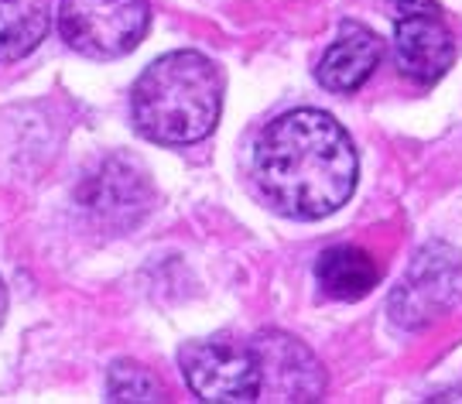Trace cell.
I'll list each match as a JSON object with an SVG mask.
<instances>
[{
	"instance_id": "8",
	"label": "cell",
	"mask_w": 462,
	"mask_h": 404,
	"mask_svg": "<svg viewBox=\"0 0 462 404\" xmlns=\"http://www.w3.org/2000/svg\"><path fill=\"white\" fill-rule=\"evenodd\" d=\"M79 202L99 223L124 230L148 213L151 182L148 175L127 158H106L79 186Z\"/></svg>"
},
{
	"instance_id": "14",
	"label": "cell",
	"mask_w": 462,
	"mask_h": 404,
	"mask_svg": "<svg viewBox=\"0 0 462 404\" xmlns=\"http://www.w3.org/2000/svg\"><path fill=\"white\" fill-rule=\"evenodd\" d=\"M4 316H7V288L0 281V326H4Z\"/></svg>"
},
{
	"instance_id": "12",
	"label": "cell",
	"mask_w": 462,
	"mask_h": 404,
	"mask_svg": "<svg viewBox=\"0 0 462 404\" xmlns=\"http://www.w3.org/2000/svg\"><path fill=\"white\" fill-rule=\"evenodd\" d=\"M106 394L110 401H165V390L158 384V377L134 363V360H116L110 373H106Z\"/></svg>"
},
{
	"instance_id": "10",
	"label": "cell",
	"mask_w": 462,
	"mask_h": 404,
	"mask_svg": "<svg viewBox=\"0 0 462 404\" xmlns=\"http://www.w3.org/2000/svg\"><path fill=\"white\" fill-rule=\"evenodd\" d=\"M315 281L329 298L356 302V298H364L377 288L380 268L377 261L366 251H360V247H332V251L319 257Z\"/></svg>"
},
{
	"instance_id": "11",
	"label": "cell",
	"mask_w": 462,
	"mask_h": 404,
	"mask_svg": "<svg viewBox=\"0 0 462 404\" xmlns=\"http://www.w3.org/2000/svg\"><path fill=\"white\" fill-rule=\"evenodd\" d=\"M49 34L45 0H0V62L32 55Z\"/></svg>"
},
{
	"instance_id": "15",
	"label": "cell",
	"mask_w": 462,
	"mask_h": 404,
	"mask_svg": "<svg viewBox=\"0 0 462 404\" xmlns=\"http://www.w3.org/2000/svg\"><path fill=\"white\" fill-rule=\"evenodd\" d=\"M431 401H462V390H446V394H439Z\"/></svg>"
},
{
	"instance_id": "7",
	"label": "cell",
	"mask_w": 462,
	"mask_h": 404,
	"mask_svg": "<svg viewBox=\"0 0 462 404\" xmlns=\"http://www.w3.org/2000/svg\"><path fill=\"white\" fill-rule=\"evenodd\" d=\"M394 55L401 72L421 86L439 83L456 62V38L442 21L439 4L394 14Z\"/></svg>"
},
{
	"instance_id": "13",
	"label": "cell",
	"mask_w": 462,
	"mask_h": 404,
	"mask_svg": "<svg viewBox=\"0 0 462 404\" xmlns=\"http://www.w3.org/2000/svg\"><path fill=\"white\" fill-rule=\"evenodd\" d=\"M394 4L397 14H404V11H421V7H435V0H391Z\"/></svg>"
},
{
	"instance_id": "6",
	"label": "cell",
	"mask_w": 462,
	"mask_h": 404,
	"mask_svg": "<svg viewBox=\"0 0 462 404\" xmlns=\"http://www.w3.org/2000/svg\"><path fill=\"white\" fill-rule=\"evenodd\" d=\"M261 363V398L274 401H319L326 373L305 343L288 333H261L250 343Z\"/></svg>"
},
{
	"instance_id": "2",
	"label": "cell",
	"mask_w": 462,
	"mask_h": 404,
	"mask_svg": "<svg viewBox=\"0 0 462 404\" xmlns=\"http://www.w3.org/2000/svg\"><path fill=\"white\" fill-rule=\"evenodd\" d=\"M223 89V72L206 55H162L134 83V127L154 144H196L219 124Z\"/></svg>"
},
{
	"instance_id": "5",
	"label": "cell",
	"mask_w": 462,
	"mask_h": 404,
	"mask_svg": "<svg viewBox=\"0 0 462 404\" xmlns=\"http://www.w3.org/2000/svg\"><path fill=\"white\" fill-rule=\"evenodd\" d=\"M179 367L189 390L206 404L261 401V363L254 346L233 339L185 343Z\"/></svg>"
},
{
	"instance_id": "9",
	"label": "cell",
	"mask_w": 462,
	"mask_h": 404,
	"mask_svg": "<svg viewBox=\"0 0 462 404\" xmlns=\"http://www.w3.org/2000/svg\"><path fill=\"white\" fill-rule=\"evenodd\" d=\"M380 55H383V41L370 28L343 24L339 38L322 55L315 76L332 93H353V89H360L370 79V72L377 69Z\"/></svg>"
},
{
	"instance_id": "3",
	"label": "cell",
	"mask_w": 462,
	"mask_h": 404,
	"mask_svg": "<svg viewBox=\"0 0 462 404\" xmlns=\"http://www.w3.org/2000/svg\"><path fill=\"white\" fill-rule=\"evenodd\" d=\"M462 305V251L452 243L431 240L414 253L411 268L404 271V278L391 291L387 312L391 319L408 329H429L431 322L448 316L452 308Z\"/></svg>"
},
{
	"instance_id": "4",
	"label": "cell",
	"mask_w": 462,
	"mask_h": 404,
	"mask_svg": "<svg viewBox=\"0 0 462 404\" xmlns=\"http://www.w3.org/2000/svg\"><path fill=\"white\" fill-rule=\"evenodd\" d=\"M148 0H62L59 32L86 59H120L148 34Z\"/></svg>"
},
{
	"instance_id": "1",
	"label": "cell",
	"mask_w": 462,
	"mask_h": 404,
	"mask_svg": "<svg viewBox=\"0 0 462 404\" xmlns=\"http://www.w3.org/2000/svg\"><path fill=\"white\" fill-rule=\"evenodd\" d=\"M254 179L278 213L322 219L353 196L360 158L339 120L322 110H291L257 141Z\"/></svg>"
}]
</instances>
